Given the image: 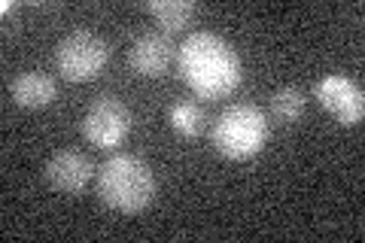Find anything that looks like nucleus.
Listing matches in <instances>:
<instances>
[{"label": "nucleus", "instance_id": "nucleus-10", "mask_svg": "<svg viewBox=\"0 0 365 243\" xmlns=\"http://www.w3.org/2000/svg\"><path fill=\"white\" fill-rule=\"evenodd\" d=\"M168 122L182 140H198L207 131V113H204L198 100H177L168 110Z\"/></svg>", "mask_w": 365, "mask_h": 243}, {"label": "nucleus", "instance_id": "nucleus-6", "mask_svg": "<svg viewBox=\"0 0 365 243\" xmlns=\"http://www.w3.org/2000/svg\"><path fill=\"white\" fill-rule=\"evenodd\" d=\"M314 98L338 125H359L365 115V95L362 86L353 83L344 73H329L314 86Z\"/></svg>", "mask_w": 365, "mask_h": 243}, {"label": "nucleus", "instance_id": "nucleus-12", "mask_svg": "<svg viewBox=\"0 0 365 243\" xmlns=\"http://www.w3.org/2000/svg\"><path fill=\"white\" fill-rule=\"evenodd\" d=\"M304 107H307V98H304V91L295 86L277 88L271 98V115L280 125H295L304 115Z\"/></svg>", "mask_w": 365, "mask_h": 243}, {"label": "nucleus", "instance_id": "nucleus-9", "mask_svg": "<svg viewBox=\"0 0 365 243\" xmlns=\"http://www.w3.org/2000/svg\"><path fill=\"white\" fill-rule=\"evenodd\" d=\"M9 95L19 107L25 110H43L49 107L58 95V83H55V76L43 73V71H25L13 79V86H9Z\"/></svg>", "mask_w": 365, "mask_h": 243}, {"label": "nucleus", "instance_id": "nucleus-5", "mask_svg": "<svg viewBox=\"0 0 365 243\" xmlns=\"http://www.w3.org/2000/svg\"><path fill=\"white\" fill-rule=\"evenodd\" d=\"M134 128V115L128 110V103L101 95L88 103V110L83 115V137L95 149H116L128 140V134Z\"/></svg>", "mask_w": 365, "mask_h": 243}, {"label": "nucleus", "instance_id": "nucleus-1", "mask_svg": "<svg viewBox=\"0 0 365 243\" xmlns=\"http://www.w3.org/2000/svg\"><path fill=\"white\" fill-rule=\"evenodd\" d=\"M180 73L198 98L220 100L241 86L244 67L228 40H222L220 33L198 31L189 33L180 46Z\"/></svg>", "mask_w": 365, "mask_h": 243}, {"label": "nucleus", "instance_id": "nucleus-4", "mask_svg": "<svg viewBox=\"0 0 365 243\" xmlns=\"http://www.w3.org/2000/svg\"><path fill=\"white\" fill-rule=\"evenodd\" d=\"M110 61V46L95 31H73L55 49V67L67 83H91L104 73Z\"/></svg>", "mask_w": 365, "mask_h": 243}, {"label": "nucleus", "instance_id": "nucleus-11", "mask_svg": "<svg viewBox=\"0 0 365 243\" xmlns=\"http://www.w3.org/2000/svg\"><path fill=\"white\" fill-rule=\"evenodd\" d=\"M146 9L155 19V25L165 28L168 33L189 28L192 19H195V4L192 0H153V4H146Z\"/></svg>", "mask_w": 365, "mask_h": 243}, {"label": "nucleus", "instance_id": "nucleus-3", "mask_svg": "<svg viewBox=\"0 0 365 243\" xmlns=\"http://www.w3.org/2000/svg\"><path fill=\"white\" fill-rule=\"evenodd\" d=\"M271 137L268 119L256 103H232L210 125V143L228 161H250L265 149Z\"/></svg>", "mask_w": 365, "mask_h": 243}, {"label": "nucleus", "instance_id": "nucleus-2", "mask_svg": "<svg viewBox=\"0 0 365 243\" xmlns=\"http://www.w3.org/2000/svg\"><path fill=\"white\" fill-rule=\"evenodd\" d=\"M95 189L104 207L125 216L143 213L155 198V173L140 155H110L95 173Z\"/></svg>", "mask_w": 365, "mask_h": 243}, {"label": "nucleus", "instance_id": "nucleus-8", "mask_svg": "<svg viewBox=\"0 0 365 243\" xmlns=\"http://www.w3.org/2000/svg\"><path fill=\"white\" fill-rule=\"evenodd\" d=\"M174 52L177 46L170 43L168 33H140L128 49V67L143 79H162L174 61Z\"/></svg>", "mask_w": 365, "mask_h": 243}, {"label": "nucleus", "instance_id": "nucleus-7", "mask_svg": "<svg viewBox=\"0 0 365 243\" xmlns=\"http://www.w3.org/2000/svg\"><path fill=\"white\" fill-rule=\"evenodd\" d=\"M46 182L55 189V192H64V195H79L86 192V186L95 177V165L86 152L79 149H58L49 161H46Z\"/></svg>", "mask_w": 365, "mask_h": 243}]
</instances>
